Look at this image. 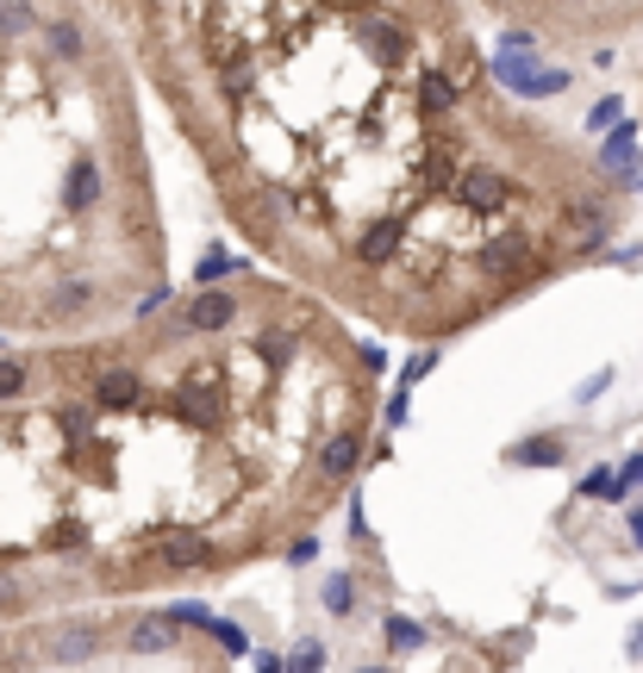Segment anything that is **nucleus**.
Returning a JSON list of instances; mask_svg holds the SVG:
<instances>
[{"label": "nucleus", "mask_w": 643, "mask_h": 673, "mask_svg": "<svg viewBox=\"0 0 643 673\" xmlns=\"http://www.w3.org/2000/svg\"><path fill=\"white\" fill-rule=\"evenodd\" d=\"M356 456H363V437H356V430H344V437H332V442H325V456H319V468H325L332 481H344V474L356 468Z\"/></svg>", "instance_id": "obj_8"}, {"label": "nucleus", "mask_w": 643, "mask_h": 673, "mask_svg": "<svg viewBox=\"0 0 643 673\" xmlns=\"http://www.w3.org/2000/svg\"><path fill=\"white\" fill-rule=\"evenodd\" d=\"M356 38L369 44L375 63H400V57H407V32H400V25H363Z\"/></svg>", "instance_id": "obj_7"}, {"label": "nucleus", "mask_w": 643, "mask_h": 673, "mask_svg": "<svg viewBox=\"0 0 643 673\" xmlns=\"http://www.w3.org/2000/svg\"><path fill=\"white\" fill-rule=\"evenodd\" d=\"M63 200H69V212H88V206L100 200V169L88 162V156H81L76 169H69V193H63Z\"/></svg>", "instance_id": "obj_9"}, {"label": "nucleus", "mask_w": 643, "mask_h": 673, "mask_svg": "<svg viewBox=\"0 0 643 673\" xmlns=\"http://www.w3.org/2000/svg\"><path fill=\"white\" fill-rule=\"evenodd\" d=\"M25 393V368L20 362H0V400H20Z\"/></svg>", "instance_id": "obj_24"}, {"label": "nucleus", "mask_w": 643, "mask_h": 673, "mask_svg": "<svg viewBox=\"0 0 643 673\" xmlns=\"http://www.w3.org/2000/svg\"><path fill=\"white\" fill-rule=\"evenodd\" d=\"M512 468H563L568 462V442L563 437H531V442H512L507 449Z\"/></svg>", "instance_id": "obj_3"}, {"label": "nucleus", "mask_w": 643, "mask_h": 673, "mask_svg": "<svg viewBox=\"0 0 643 673\" xmlns=\"http://www.w3.org/2000/svg\"><path fill=\"white\" fill-rule=\"evenodd\" d=\"M619 474H624V486H643V456H631V462H624Z\"/></svg>", "instance_id": "obj_34"}, {"label": "nucleus", "mask_w": 643, "mask_h": 673, "mask_svg": "<svg viewBox=\"0 0 643 673\" xmlns=\"http://www.w3.org/2000/svg\"><path fill=\"white\" fill-rule=\"evenodd\" d=\"M163 561H169V568H213V542L169 537V542H163Z\"/></svg>", "instance_id": "obj_10"}, {"label": "nucleus", "mask_w": 643, "mask_h": 673, "mask_svg": "<svg viewBox=\"0 0 643 673\" xmlns=\"http://www.w3.org/2000/svg\"><path fill=\"white\" fill-rule=\"evenodd\" d=\"M207 636H219V649H225V654H244V649H251V642H244V630H237V624H225V617H213V624H207Z\"/></svg>", "instance_id": "obj_21"}, {"label": "nucleus", "mask_w": 643, "mask_h": 673, "mask_svg": "<svg viewBox=\"0 0 643 673\" xmlns=\"http://www.w3.org/2000/svg\"><path fill=\"white\" fill-rule=\"evenodd\" d=\"M624 654H631V661H643V624H638V630H631V642H624Z\"/></svg>", "instance_id": "obj_35"}, {"label": "nucleus", "mask_w": 643, "mask_h": 673, "mask_svg": "<svg viewBox=\"0 0 643 673\" xmlns=\"http://www.w3.org/2000/svg\"><path fill=\"white\" fill-rule=\"evenodd\" d=\"M431 368H437V356H431V349H425V356H407V368H400V381H425V374H431Z\"/></svg>", "instance_id": "obj_26"}, {"label": "nucleus", "mask_w": 643, "mask_h": 673, "mask_svg": "<svg viewBox=\"0 0 643 673\" xmlns=\"http://www.w3.org/2000/svg\"><path fill=\"white\" fill-rule=\"evenodd\" d=\"M293 668L307 673V668H325V649H319V642H300V649H293Z\"/></svg>", "instance_id": "obj_29"}, {"label": "nucleus", "mask_w": 643, "mask_h": 673, "mask_svg": "<svg viewBox=\"0 0 643 673\" xmlns=\"http://www.w3.org/2000/svg\"><path fill=\"white\" fill-rule=\"evenodd\" d=\"M256 356H269V362H288V337H256Z\"/></svg>", "instance_id": "obj_30"}, {"label": "nucleus", "mask_w": 643, "mask_h": 673, "mask_svg": "<svg viewBox=\"0 0 643 673\" xmlns=\"http://www.w3.org/2000/svg\"><path fill=\"white\" fill-rule=\"evenodd\" d=\"M351 605H356V593H351V580L337 574L332 586H325V612H337V617H344V612H351Z\"/></svg>", "instance_id": "obj_23"}, {"label": "nucleus", "mask_w": 643, "mask_h": 673, "mask_svg": "<svg viewBox=\"0 0 643 673\" xmlns=\"http://www.w3.org/2000/svg\"><path fill=\"white\" fill-rule=\"evenodd\" d=\"M144 400V381H137L132 368H113V374H100L95 381V405H107V412H125V405Z\"/></svg>", "instance_id": "obj_2"}, {"label": "nucleus", "mask_w": 643, "mask_h": 673, "mask_svg": "<svg viewBox=\"0 0 643 673\" xmlns=\"http://www.w3.org/2000/svg\"><path fill=\"white\" fill-rule=\"evenodd\" d=\"M600 162L612 175H631V169H638V125H619V132L606 137V144H600Z\"/></svg>", "instance_id": "obj_6"}, {"label": "nucleus", "mask_w": 643, "mask_h": 673, "mask_svg": "<svg viewBox=\"0 0 643 673\" xmlns=\"http://www.w3.org/2000/svg\"><path fill=\"white\" fill-rule=\"evenodd\" d=\"M631 537H638V549H643V512H631Z\"/></svg>", "instance_id": "obj_36"}, {"label": "nucleus", "mask_w": 643, "mask_h": 673, "mask_svg": "<svg viewBox=\"0 0 643 673\" xmlns=\"http://www.w3.org/2000/svg\"><path fill=\"white\" fill-rule=\"evenodd\" d=\"M32 32V7L25 0H0V38H20Z\"/></svg>", "instance_id": "obj_19"}, {"label": "nucleus", "mask_w": 643, "mask_h": 673, "mask_svg": "<svg viewBox=\"0 0 643 673\" xmlns=\"http://www.w3.org/2000/svg\"><path fill=\"white\" fill-rule=\"evenodd\" d=\"M88 649H95V642H88L81 630H76V642H57V654H69V661H76V654H88Z\"/></svg>", "instance_id": "obj_33"}, {"label": "nucleus", "mask_w": 643, "mask_h": 673, "mask_svg": "<svg viewBox=\"0 0 643 673\" xmlns=\"http://www.w3.org/2000/svg\"><path fill=\"white\" fill-rule=\"evenodd\" d=\"M512 88H519V94L525 100H544V94H563L568 88V69H537V63H531L525 76L512 81Z\"/></svg>", "instance_id": "obj_12"}, {"label": "nucleus", "mask_w": 643, "mask_h": 673, "mask_svg": "<svg viewBox=\"0 0 643 673\" xmlns=\"http://www.w3.org/2000/svg\"><path fill=\"white\" fill-rule=\"evenodd\" d=\"M525 250H531V244L512 232V237H494L488 250H481V262H488V269H512V262H525Z\"/></svg>", "instance_id": "obj_14"}, {"label": "nucleus", "mask_w": 643, "mask_h": 673, "mask_svg": "<svg viewBox=\"0 0 643 673\" xmlns=\"http://www.w3.org/2000/svg\"><path fill=\"white\" fill-rule=\"evenodd\" d=\"M606 386H612V368H600V374H594L587 386H575V400H581V405H594V400L606 393Z\"/></svg>", "instance_id": "obj_27"}, {"label": "nucleus", "mask_w": 643, "mask_h": 673, "mask_svg": "<svg viewBox=\"0 0 643 673\" xmlns=\"http://www.w3.org/2000/svg\"><path fill=\"white\" fill-rule=\"evenodd\" d=\"M169 617H176V624H200V630L213 624V612H207V605H169Z\"/></svg>", "instance_id": "obj_28"}, {"label": "nucleus", "mask_w": 643, "mask_h": 673, "mask_svg": "<svg viewBox=\"0 0 643 673\" xmlns=\"http://www.w3.org/2000/svg\"><path fill=\"white\" fill-rule=\"evenodd\" d=\"M232 312H237L232 293H225V288H207L195 306H188V325H195V330H225V325H232Z\"/></svg>", "instance_id": "obj_4"}, {"label": "nucleus", "mask_w": 643, "mask_h": 673, "mask_svg": "<svg viewBox=\"0 0 643 673\" xmlns=\"http://www.w3.org/2000/svg\"><path fill=\"white\" fill-rule=\"evenodd\" d=\"M57 306H63V312H81V306H88V288H69V293H57Z\"/></svg>", "instance_id": "obj_31"}, {"label": "nucleus", "mask_w": 643, "mask_h": 673, "mask_svg": "<svg viewBox=\"0 0 643 673\" xmlns=\"http://www.w3.org/2000/svg\"><path fill=\"white\" fill-rule=\"evenodd\" d=\"M568 225L581 232V244H587V250H594L600 237H612V218H606L600 206H568Z\"/></svg>", "instance_id": "obj_13"}, {"label": "nucleus", "mask_w": 643, "mask_h": 673, "mask_svg": "<svg viewBox=\"0 0 643 673\" xmlns=\"http://www.w3.org/2000/svg\"><path fill=\"white\" fill-rule=\"evenodd\" d=\"M393 250H400V225H393V218L369 225V232H363V244H356V256H363V262H388Z\"/></svg>", "instance_id": "obj_11"}, {"label": "nucleus", "mask_w": 643, "mask_h": 673, "mask_svg": "<svg viewBox=\"0 0 643 673\" xmlns=\"http://www.w3.org/2000/svg\"><path fill=\"white\" fill-rule=\"evenodd\" d=\"M44 38H51V51H57V57H69V63L81 57V32H76V25H69V20H57V25H51V32H44Z\"/></svg>", "instance_id": "obj_20"}, {"label": "nucleus", "mask_w": 643, "mask_h": 673, "mask_svg": "<svg viewBox=\"0 0 643 673\" xmlns=\"http://www.w3.org/2000/svg\"><path fill=\"white\" fill-rule=\"evenodd\" d=\"M581 493L587 500H624L631 486H624V474H612V468H594V474L581 481Z\"/></svg>", "instance_id": "obj_16"}, {"label": "nucleus", "mask_w": 643, "mask_h": 673, "mask_svg": "<svg viewBox=\"0 0 643 673\" xmlns=\"http://www.w3.org/2000/svg\"><path fill=\"white\" fill-rule=\"evenodd\" d=\"M419 100H425L431 113H450V106H456V81H450V76H425V81H419Z\"/></svg>", "instance_id": "obj_18"}, {"label": "nucleus", "mask_w": 643, "mask_h": 673, "mask_svg": "<svg viewBox=\"0 0 643 673\" xmlns=\"http://www.w3.org/2000/svg\"><path fill=\"white\" fill-rule=\"evenodd\" d=\"M169 636H176V617L163 612V617H151V624H137V636H132V649H169Z\"/></svg>", "instance_id": "obj_15"}, {"label": "nucleus", "mask_w": 643, "mask_h": 673, "mask_svg": "<svg viewBox=\"0 0 643 673\" xmlns=\"http://www.w3.org/2000/svg\"><path fill=\"white\" fill-rule=\"evenodd\" d=\"M456 193H463V206H475V212H500L512 200V181L500 169H468V175H456Z\"/></svg>", "instance_id": "obj_1"}, {"label": "nucleus", "mask_w": 643, "mask_h": 673, "mask_svg": "<svg viewBox=\"0 0 643 673\" xmlns=\"http://www.w3.org/2000/svg\"><path fill=\"white\" fill-rule=\"evenodd\" d=\"M225 269H232V256H225V250H207V256H200V269H195V281H200V288H213Z\"/></svg>", "instance_id": "obj_22"}, {"label": "nucleus", "mask_w": 643, "mask_h": 673, "mask_svg": "<svg viewBox=\"0 0 643 673\" xmlns=\"http://www.w3.org/2000/svg\"><path fill=\"white\" fill-rule=\"evenodd\" d=\"M63 430H69V437H88V412H63Z\"/></svg>", "instance_id": "obj_32"}, {"label": "nucleus", "mask_w": 643, "mask_h": 673, "mask_svg": "<svg viewBox=\"0 0 643 673\" xmlns=\"http://www.w3.org/2000/svg\"><path fill=\"white\" fill-rule=\"evenodd\" d=\"M176 412H181L188 424H213V418H219V393H213L207 381H188V386L176 393Z\"/></svg>", "instance_id": "obj_5"}, {"label": "nucleus", "mask_w": 643, "mask_h": 673, "mask_svg": "<svg viewBox=\"0 0 643 673\" xmlns=\"http://www.w3.org/2000/svg\"><path fill=\"white\" fill-rule=\"evenodd\" d=\"M425 642V624H412V617H388V649L393 654H412Z\"/></svg>", "instance_id": "obj_17"}, {"label": "nucleus", "mask_w": 643, "mask_h": 673, "mask_svg": "<svg viewBox=\"0 0 643 673\" xmlns=\"http://www.w3.org/2000/svg\"><path fill=\"white\" fill-rule=\"evenodd\" d=\"M619 113H624V106H619V94H612V100H600V106L587 113V125H594V132H606V125H619Z\"/></svg>", "instance_id": "obj_25"}]
</instances>
